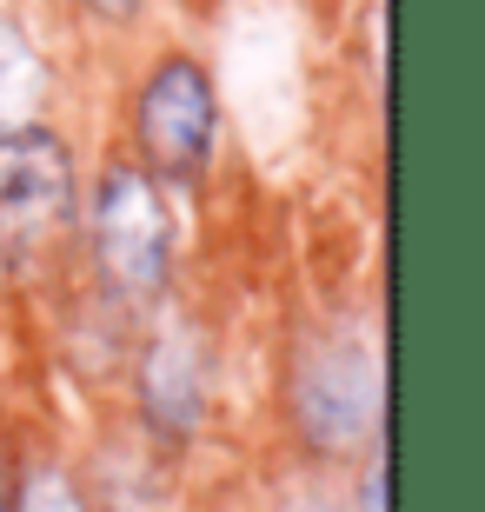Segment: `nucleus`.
I'll list each match as a JSON object with an SVG mask.
<instances>
[{"mask_svg": "<svg viewBox=\"0 0 485 512\" xmlns=\"http://www.w3.org/2000/svg\"><path fill=\"white\" fill-rule=\"evenodd\" d=\"M140 399H147V419H153L160 439H187L200 426V413H206V346H200L193 326H167L147 346Z\"/></svg>", "mask_w": 485, "mask_h": 512, "instance_id": "nucleus-5", "label": "nucleus"}, {"mask_svg": "<svg viewBox=\"0 0 485 512\" xmlns=\"http://www.w3.org/2000/svg\"><path fill=\"white\" fill-rule=\"evenodd\" d=\"M94 247L107 280L127 293V300H153L167 286V266H173V220H167V200L153 187V173L140 167H107L100 180V200H94Z\"/></svg>", "mask_w": 485, "mask_h": 512, "instance_id": "nucleus-3", "label": "nucleus"}, {"mask_svg": "<svg viewBox=\"0 0 485 512\" xmlns=\"http://www.w3.org/2000/svg\"><path fill=\"white\" fill-rule=\"evenodd\" d=\"M87 7H94V14H107V20H127L140 0H87Z\"/></svg>", "mask_w": 485, "mask_h": 512, "instance_id": "nucleus-9", "label": "nucleus"}, {"mask_svg": "<svg viewBox=\"0 0 485 512\" xmlns=\"http://www.w3.org/2000/svg\"><path fill=\"white\" fill-rule=\"evenodd\" d=\"M359 512H386V453L366 466V479H359Z\"/></svg>", "mask_w": 485, "mask_h": 512, "instance_id": "nucleus-8", "label": "nucleus"}, {"mask_svg": "<svg viewBox=\"0 0 485 512\" xmlns=\"http://www.w3.org/2000/svg\"><path fill=\"white\" fill-rule=\"evenodd\" d=\"M0 512H7V473H0Z\"/></svg>", "mask_w": 485, "mask_h": 512, "instance_id": "nucleus-10", "label": "nucleus"}, {"mask_svg": "<svg viewBox=\"0 0 485 512\" xmlns=\"http://www.w3.org/2000/svg\"><path fill=\"white\" fill-rule=\"evenodd\" d=\"M14 512H87V499H80V486L60 466H34L20 499H14Z\"/></svg>", "mask_w": 485, "mask_h": 512, "instance_id": "nucleus-7", "label": "nucleus"}, {"mask_svg": "<svg viewBox=\"0 0 485 512\" xmlns=\"http://www.w3.org/2000/svg\"><path fill=\"white\" fill-rule=\"evenodd\" d=\"M47 100V67L14 20H0V127H34Z\"/></svg>", "mask_w": 485, "mask_h": 512, "instance_id": "nucleus-6", "label": "nucleus"}, {"mask_svg": "<svg viewBox=\"0 0 485 512\" xmlns=\"http://www.w3.org/2000/svg\"><path fill=\"white\" fill-rule=\"evenodd\" d=\"M379 406H386V380H379V353L359 326H333L299 353L293 413L313 446H326V453L366 446L379 426Z\"/></svg>", "mask_w": 485, "mask_h": 512, "instance_id": "nucleus-1", "label": "nucleus"}, {"mask_svg": "<svg viewBox=\"0 0 485 512\" xmlns=\"http://www.w3.org/2000/svg\"><path fill=\"white\" fill-rule=\"evenodd\" d=\"M74 213V160L47 127H0V273L34 266Z\"/></svg>", "mask_w": 485, "mask_h": 512, "instance_id": "nucleus-2", "label": "nucleus"}, {"mask_svg": "<svg viewBox=\"0 0 485 512\" xmlns=\"http://www.w3.org/2000/svg\"><path fill=\"white\" fill-rule=\"evenodd\" d=\"M140 153L160 180H200V167L213 160V133H220V107H213V80L193 60H160L153 80L140 87Z\"/></svg>", "mask_w": 485, "mask_h": 512, "instance_id": "nucleus-4", "label": "nucleus"}]
</instances>
